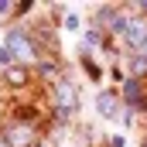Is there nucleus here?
Listing matches in <instances>:
<instances>
[{"label": "nucleus", "mask_w": 147, "mask_h": 147, "mask_svg": "<svg viewBox=\"0 0 147 147\" xmlns=\"http://www.w3.org/2000/svg\"><path fill=\"white\" fill-rule=\"evenodd\" d=\"M51 110L58 123H72L75 113H79V89H75L72 79H58L55 89H51Z\"/></svg>", "instance_id": "nucleus-1"}, {"label": "nucleus", "mask_w": 147, "mask_h": 147, "mask_svg": "<svg viewBox=\"0 0 147 147\" xmlns=\"http://www.w3.org/2000/svg\"><path fill=\"white\" fill-rule=\"evenodd\" d=\"M7 48H10V55H14V62L17 65H31V62H38V41L31 31H24V28H10L7 31V41H3Z\"/></svg>", "instance_id": "nucleus-2"}, {"label": "nucleus", "mask_w": 147, "mask_h": 147, "mask_svg": "<svg viewBox=\"0 0 147 147\" xmlns=\"http://www.w3.org/2000/svg\"><path fill=\"white\" fill-rule=\"evenodd\" d=\"M0 144L3 147H38V127L31 120H10L0 130Z\"/></svg>", "instance_id": "nucleus-3"}, {"label": "nucleus", "mask_w": 147, "mask_h": 147, "mask_svg": "<svg viewBox=\"0 0 147 147\" xmlns=\"http://www.w3.org/2000/svg\"><path fill=\"white\" fill-rule=\"evenodd\" d=\"M127 21H130V14H123V7H99V14H96V28L106 38H123Z\"/></svg>", "instance_id": "nucleus-4"}, {"label": "nucleus", "mask_w": 147, "mask_h": 147, "mask_svg": "<svg viewBox=\"0 0 147 147\" xmlns=\"http://www.w3.org/2000/svg\"><path fill=\"white\" fill-rule=\"evenodd\" d=\"M120 41L130 48V55H137V51L144 48V41H147V17H144V14H130L127 31H123V38H120Z\"/></svg>", "instance_id": "nucleus-5"}, {"label": "nucleus", "mask_w": 147, "mask_h": 147, "mask_svg": "<svg viewBox=\"0 0 147 147\" xmlns=\"http://www.w3.org/2000/svg\"><path fill=\"white\" fill-rule=\"evenodd\" d=\"M120 96H123V103L130 110H144L147 106V92H144V86H140V79H123Z\"/></svg>", "instance_id": "nucleus-6"}, {"label": "nucleus", "mask_w": 147, "mask_h": 147, "mask_svg": "<svg viewBox=\"0 0 147 147\" xmlns=\"http://www.w3.org/2000/svg\"><path fill=\"white\" fill-rule=\"evenodd\" d=\"M120 89H103V92H96V110L103 120H113L116 113H120Z\"/></svg>", "instance_id": "nucleus-7"}, {"label": "nucleus", "mask_w": 147, "mask_h": 147, "mask_svg": "<svg viewBox=\"0 0 147 147\" xmlns=\"http://www.w3.org/2000/svg\"><path fill=\"white\" fill-rule=\"evenodd\" d=\"M28 79H31V69H24V65H10V69H3V82H7L10 89H24Z\"/></svg>", "instance_id": "nucleus-8"}, {"label": "nucleus", "mask_w": 147, "mask_h": 147, "mask_svg": "<svg viewBox=\"0 0 147 147\" xmlns=\"http://www.w3.org/2000/svg\"><path fill=\"white\" fill-rule=\"evenodd\" d=\"M127 72H130V79H147V58L144 55H130L127 58Z\"/></svg>", "instance_id": "nucleus-9"}, {"label": "nucleus", "mask_w": 147, "mask_h": 147, "mask_svg": "<svg viewBox=\"0 0 147 147\" xmlns=\"http://www.w3.org/2000/svg\"><path fill=\"white\" fill-rule=\"evenodd\" d=\"M38 69H41V75H45V79H51V75H58V62L41 58V62H38Z\"/></svg>", "instance_id": "nucleus-10"}, {"label": "nucleus", "mask_w": 147, "mask_h": 147, "mask_svg": "<svg viewBox=\"0 0 147 147\" xmlns=\"http://www.w3.org/2000/svg\"><path fill=\"white\" fill-rule=\"evenodd\" d=\"M134 113H137V110H130V106H123V113H120V120H123V127H130V123H134Z\"/></svg>", "instance_id": "nucleus-11"}, {"label": "nucleus", "mask_w": 147, "mask_h": 147, "mask_svg": "<svg viewBox=\"0 0 147 147\" xmlns=\"http://www.w3.org/2000/svg\"><path fill=\"white\" fill-rule=\"evenodd\" d=\"M65 28H69V31H79V28H82V24H79V14H69V17H65Z\"/></svg>", "instance_id": "nucleus-12"}, {"label": "nucleus", "mask_w": 147, "mask_h": 147, "mask_svg": "<svg viewBox=\"0 0 147 147\" xmlns=\"http://www.w3.org/2000/svg\"><path fill=\"white\" fill-rule=\"evenodd\" d=\"M123 144H127L123 137H113V140H110V147H123Z\"/></svg>", "instance_id": "nucleus-13"}, {"label": "nucleus", "mask_w": 147, "mask_h": 147, "mask_svg": "<svg viewBox=\"0 0 147 147\" xmlns=\"http://www.w3.org/2000/svg\"><path fill=\"white\" fill-rule=\"evenodd\" d=\"M134 10H147V0H140V3H137V7H134Z\"/></svg>", "instance_id": "nucleus-14"}, {"label": "nucleus", "mask_w": 147, "mask_h": 147, "mask_svg": "<svg viewBox=\"0 0 147 147\" xmlns=\"http://www.w3.org/2000/svg\"><path fill=\"white\" fill-rule=\"evenodd\" d=\"M137 55H144V58H147V41H144V48H140V51H137Z\"/></svg>", "instance_id": "nucleus-15"}, {"label": "nucleus", "mask_w": 147, "mask_h": 147, "mask_svg": "<svg viewBox=\"0 0 147 147\" xmlns=\"http://www.w3.org/2000/svg\"><path fill=\"white\" fill-rule=\"evenodd\" d=\"M38 147H48V144H38Z\"/></svg>", "instance_id": "nucleus-16"}]
</instances>
